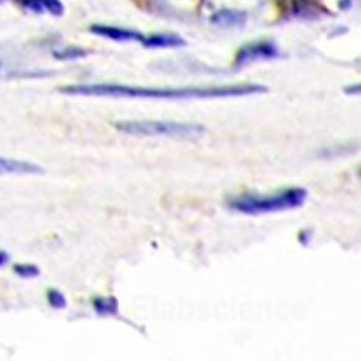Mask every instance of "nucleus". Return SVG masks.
<instances>
[{"instance_id": "nucleus-1", "label": "nucleus", "mask_w": 361, "mask_h": 361, "mask_svg": "<svg viewBox=\"0 0 361 361\" xmlns=\"http://www.w3.org/2000/svg\"><path fill=\"white\" fill-rule=\"evenodd\" d=\"M68 96L85 97H114V99H150V100H192V99H227L245 97L267 93V87L262 84H233L216 87H135L128 84L96 82V84H71L59 88Z\"/></svg>"}, {"instance_id": "nucleus-2", "label": "nucleus", "mask_w": 361, "mask_h": 361, "mask_svg": "<svg viewBox=\"0 0 361 361\" xmlns=\"http://www.w3.org/2000/svg\"><path fill=\"white\" fill-rule=\"evenodd\" d=\"M308 191L302 187H290L274 194H243L227 201L230 209L245 216H262L289 212L300 208L308 200Z\"/></svg>"}, {"instance_id": "nucleus-3", "label": "nucleus", "mask_w": 361, "mask_h": 361, "mask_svg": "<svg viewBox=\"0 0 361 361\" xmlns=\"http://www.w3.org/2000/svg\"><path fill=\"white\" fill-rule=\"evenodd\" d=\"M114 128L130 136H162L175 139H192L204 135L207 129L198 123L168 122V120H122Z\"/></svg>"}, {"instance_id": "nucleus-4", "label": "nucleus", "mask_w": 361, "mask_h": 361, "mask_svg": "<svg viewBox=\"0 0 361 361\" xmlns=\"http://www.w3.org/2000/svg\"><path fill=\"white\" fill-rule=\"evenodd\" d=\"M279 56V49L274 42H253L247 44L243 48H240V51L235 55V66L237 67H245L250 63L256 61H266V59H274Z\"/></svg>"}, {"instance_id": "nucleus-5", "label": "nucleus", "mask_w": 361, "mask_h": 361, "mask_svg": "<svg viewBox=\"0 0 361 361\" xmlns=\"http://www.w3.org/2000/svg\"><path fill=\"white\" fill-rule=\"evenodd\" d=\"M90 32L107 38L114 42H143L145 35L137 31H132V29L118 27V26H110V25H93L90 27Z\"/></svg>"}, {"instance_id": "nucleus-6", "label": "nucleus", "mask_w": 361, "mask_h": 361, "mask_svg": "<svg viewBox=\"0 0 361 361\" xmlns=\"http://www.w3.org/2000/svg\"><path fill=\"white\" fill-rule=\"evenodd\" d=\"M18 6L34 12L38 15L49 13L52 16H63L64 15V5L61 0H12Z\"/></svg>"}, {"instance_id": "nucleus-7", "label": "nucleus", "mask_w": 361, "mask_h": 361, "mask_svg": "<svg viewBox=\"0 0 361 361\" xmlns=\"http://www.w3.org/2000/svg\"><path fill=\"white\" fill-rule=\"evenodd\" d=\"M44 172L37 164L0 157V175H41Z\"/></svg>"}, {"instance_id": "nucleus-8", "label": "nucleus", "mask_w": 361, "mask_h": 361, "mask_svg": "<svg viewBox=\"0 0 361 361\" xmlns=\"http://www.w3.org/2000/svg\"><path fill=\"white\" fill-rule=\"evenodd\" d=\"M142 45L145 48H179L187 45V41L176 34H152L145 37Z\"/></svg>"}, {"instance_id": "nucleus-9", "label": "nucleus", "mask_w": 361, "mask_h": 361, "mask_svg": "<svg viewBox=\"0 0 361 361\" xmlns=\"http://www.w3.org/2000/svg\"><path fill=\"white\" fill-rule=\"evenodd\" d=\"M93 310L100 317H117L118 300L116 296H96L93 300Z\"/></svg>"}, {"instance_id": "nucleus-10", "label": "nucleus", "mask_w": 361, "mask_h": 361, "mask_svg": "<svg viewBox=\"0 0 361 361\" xmlns=\"http://www.w3.org/2000/svg\"><path fill=\"white\" fill-rule=\"evenodd\" d=\"M246 15L240 12L233 11H223L213 16V23L224 27H234V26H242L245 23Z\"/></svg>"}, {"instance_id": "nucleus-11", "label": "nucleus", "mask_w": 361, "mask_h": 361, "mask_svg": "<svg viewBox=\"0 0 361 361\" xmlns=\"http://www.w3.org/2000/svg\"><path fill=\"white\" fill-rule=\"evenodd\" d=\"M54 58L59 59V61H75V59L85 58L90 55V51L80 48V47H67L63 49H56L52 52Z\"/></svg>"}, {"instance_id": "nucleus-12", "label": "nucleus", "mask_w": 361, "mask_h": 361, "mask_svg": "<svg viewBox=\"0 0 361 361\" xmlns=\"http://www.w3.org/2000/svg\"><path fill=\"white\" fill-rule=\"evenodd\" d=\"M12 270L16 276L23 279H34L41 275V269L34 263H15Z\"/></svg>"}, {"instance_id": "nucleus-13", "label": "nucleus", "mask_w": 361, "mask_h": 361, "mask_svg": "<svg viewBox=\"0 0 361 361\" xmlns=\"http://www.w3.org/2000/svg\"><path fill=\"white\" fill-rule=\"evenodd\" d=\"M47 302L52 310H58V311L66 310L68 305L66 295L61 290L54 289V288L48 289V292H47Z\"/></svg>"}, {"instance_id": "nucleus-14", "label": "nucleus", "mask_w": 361, "mask_h": 361, "mask_svg": "<svg viewBox=\"0 0 361 361\" xmlns=\"http://www.w3.org/2000/svg\"><path fill=\"white\" fill-rule=\"evenodd\" d=\"M9 262H11V256H9V253H6L5 250H0V267L6 266Z\"/></svg>"}, {"instance_id": "nucleus-15", "label": "nucleus", "mask_w": 361, "mask_h": 361, "mask_svg": "<svg viewBox=\"0 0 361 361\" xmlns=\"http://www.w3.org/2000/svg\"><path fill=\"white\" fill-rule=\"evenodd\" d=\"M344 93L347 94H360V84L357 85H351V87H345Z\"/></svg>"}]
</instances>
